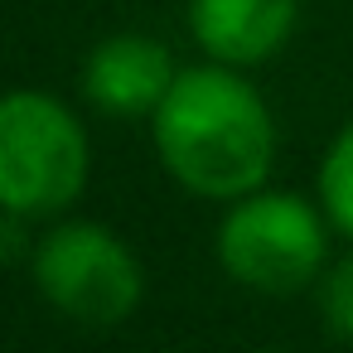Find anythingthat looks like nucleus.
Wrapping results in <instances>:
<instances>
[{
    "label": "nucleus",
    "instance_id": "obj_9",
    "mask_svg": "<svg viewBox=\"0 0 353 353\" xmlns=\"http://www.w3.org/2000/svg\"><path fill=\"white\" fill-rule=\"evenodd\" d=\"M20 213H6V208H0V261H15V256H25V232H20Z\"/></svg>",
    "mask_w": 353,
    "mask_h": 353
},
{
    "label": "nucleus",
    "instance_id": "obj_7",
    "mask_svg": "<svg viewBox=\"0 0 353 353\" xmlns=\"http://www.w3.org/2000/svg\"><path fill=\"white\" fill-rule=\"evenodd\" d=\"M319 208H324L329 228H339L353 242V121L329 141V150L319 160Z\"/></svg>",
    "mask_w": 353,
    "mask_h": 353
},
{
    "label": "nucleus",
    "instance_id": "obj_8",
    "mask_svg": "<svg viewBox=\"0 0 353 353\" xmlns=\"http://www.w3.org/2000/svg\"><path fill=\"white\" fill-rule=\"evenodd\" d=\"M319 314L334 339H353V252L324 266L319 276Z\"/></svg>",
    "mask_w": 353,
    "mask_h": 353
},
{
    "label": "nucleus",
    "instance_id": "obj_2",
    "mask_svg": "<svg viewBox=\"0 0 353 353\" xmlns=\"http://www.w3.org/2000/svg\"><path fill=\"white\" fill-rule=\"evenodd\" d=\"M88 131L68 102L15 88L0 97V208L20 218H49L68 208L88 184Z\"/></svg>",
    "mask_w": 353,
    "mask_h": 353
},
{
    "label": "nucleus",
    "instance_id": "obj_6",
    "mask_svg": "<svg viewBox=\"0 0 353 353\" xmlns=\"http://www.w3.org/2000/svg\"><path fill=\"white\" fill-rule=\"evenodd\" d=\"M300 0H189V30L213 63L252 68L285 49Z\"/></svg>",
    "mask_w": 353,
    "mask_h": 353
},
{
    "label": "nucleus",
    "instance_id": "obj_10",
    "mask_svg": "<svg viewBox=\"0 0 353 353\" xmlns=\"http://www.w3.org/2000/svg\"><path fill=\"white\" fill-rule=\"evenodd\" d=\"M266 353H271V348H266Z\"/></svg>",
    "mask_w": 353,
    "mask_h": 353
},
{
    "label": "nucleus",
    "instance_id": "obj_3",
    "mask_svg": "<svg viewBox=\"0 0 353 353\" xmlns=\"http://www.w3.org/2000/svg\"><path fill=\"white\" fill-rule=\"evenodd\" d=\"M218 261L247 290L295 295L300 285L324 276L329 218L300 194L252 189L232 199V208L218 223Z\"/></svg>",
    "mask_w": 353,
    "mask_h": 353
},
{
    "label": "nucleus",
    "instance_id": "obj_5",
    "mask_svg": "<svg viewBox=\"0 0 353 353\" xmlns=\"http://www.w3.org/2000/svg\"><path fill=\"white\" fill-rule=\"evenodd\" d=\"M174 78H179V68H174V59L160 39L112 34L88 54L83 92H88L92 107H102L112 117H145L165 102Z\"/></svg>",
    "mask_w": 353,
    "mask_h": 353
},
{
    "label": "nucleus",
    "instance_id": "obj_4",
    "mask_svg": "<svg viewBox=\"0 0 353 353\" xmlns=\"http://www.w3.org/2000/svg\"><path fill=\"white\" fill-rule=\"evenodd\" d=\"M30 261L39 295L88 329L121 324L145 295L136 252L102 223H59L34 242Z\"/></svg>",
    "mask_w": 353,
    "mask_h": 353
},
{
    "label": "nucleus",
    "instance_id": "obj_1",
    "mask_svg": "<svg viewBox=\"0 0 353 353\" xmlns=\"http://www.w3.org/2000/svg\"><path fill=\"white\" fill-rule=\"evenodd\" d=\"M160 165L199 199H242L276 165V121L261 92L228 63L184 68L150 112Z\"/></svg>",
    "mask_w": 353,
    "mask_h": 353
}]
</instances>
